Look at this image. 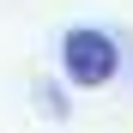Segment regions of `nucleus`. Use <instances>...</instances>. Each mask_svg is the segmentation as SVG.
Masks as SVG:
<instances>
[{
  "instance_id": "obj_1",
  "label": "nucleus",
  "mask_w": 133,
  "mask_h": 133,
  "mask_svg": "<svg viewBox=\"0 0 133 133\" xmlns=\"http://www.w3.org/2000/svg\"><path fill=\"white\" fill-rule=\"evenodd\" d=\"M61 66H66V79H73L79 91H103V85L115 79V66H121V49H115L109 30L79 24V30H66V42H61Z\"/></svg>"
}]
</instances>
